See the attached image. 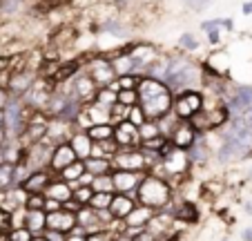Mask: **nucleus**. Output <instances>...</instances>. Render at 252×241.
<instances>
[{
	"label": "nucleus",
	"mask_w": 252,
	"mask_h": 241,
	"mask_svg": "<svg viewBox=\"0 0 252 241\" xmlns=\"http://www.w3.org/2000/svg\"><path fill=\"white\" fill-rule=\"evenodd\" d=\"M252 105V87L250 85H241L234 90V94L225 101V107H228L230 116H239L243 109H248Z\"/></svg>",
	"instance_id": "obj_15"
},
{
	"label": "nucleus",
	"mask_w": 252,
	"mask_h": 241,
	"mask_svg": "<svg viewBox=\"0 0 252 241\" xmlns=\"http://www.w3.org/2000/svg\"><path fill=\"white\" fill-rule=\"evenodd\" d=\"M114 241H132V237H129L127 232H121V235L114 237Z\"/></svg>",
	"instance_id": "obj_53"
},
{
	"label": "nucleus",
	"mask_w": 252,
	"mask_h": 241,
	"mask_svg": "<svg viewBox=\"0 0 252 241\" xmlns=\"http://www.w3.org/2000/svg\"><path fill=\"white\" fill-rule=\"evenodd\" d=\"M116 101L132 107V105H138V94L136 90H116Z\"/></svg>",
	"instance_id": "obj_40"
},
{
	"label": "nucleus",
	"mask_w": 252,
	"mask_h": 241,
	"mask_svg": "<svg viewBox=\"0 0 252 241\" xmlns=\"http://www.w3.org/2000/svg\"><path fill=\"white\" fill-rule=\"evenodd\" d=\"M112 181H114V190L123 194H134L136 185L141 181L138 172H125V170H112Z\"/></svg>",
	"instance_id": "obj_18"
},
{
	"label": "nucleus",
	"mask_w": 252,
	"mask_h": 241,
	"mask_svg": "<svg viewBox=\"0 0 252 241\" xmlns=\"http://www.w3.org/2000/svg\"><path fill=\"white\" fill-rule=\"evenodd\" d=\"M112 170H125V172H150L148 159L141 147H119L112 154Z\"/></svg>",
	"instance_id": "obj_5"
},
{
	"label": "nucleus",
	"mask_w": 252,
	"mask_h": 241,
	"mask_svg": "<svg viewBox=\"0 0 252 241\" xmlns=\"http://www.w3.org/2000/svg\"><path fill=\"white\" fill-rule=\"evenodd\" d=\"M81 65H83L81 58H74V61H61L58 63V67H56V71L52 74V78L49 80H52L54 85H63V83L71 80L78 71H81Z\"/></svg>",
	"instance_id": "obj_19"
},
{
	"label": "nucleus",
	"mask_w": 252,
	"mask_h": 241,
	"mask_svg": "<svg viewBox=\"0 0 252 241\" xmlns=\"http://www.w3.org/2000/svg\"><path fill=\"white\" fill-rule=\"evenodd\" d=\"M158 166L163 168V172H165V176H181L186 174L188 170H190V159H188V152L186 150H179V147H174V150H170L167 154L161 156V163Z\"/></svg>",
	"instance_id": "obj_10"
},
{
	"label": "nucleus",
	"mask_w": 252,
	"mask_h": 241,
	"mask_svg": "<svg viewBox=\"0 0 252 241\" xmlns=\"http://www.w3.org/2000/svg\"><path fill=\"white\" fill-rule=\"evenodd\" d=\"M87 76L94 80L98 87H110L119 76L114 71L110 56H94L87 61Z\"/></svg>",
	"instance_id": "obj_8"
},
{
	"label": "nucleus",
	"mask_w": 252,
	"mask_h": 241,
	"mask_svg": "<svg viewBox=\"0 0 252 241\" xmlns=\"http://www.w3.org/2000/svg\"><path fill=\"white\" fill-rule=\"evenodd\" d=\"M45 192H32L25 197V210H45Z\"/></svg>",
	"instance_id": "obj_32"
},
{
	"label": "nucleus",
	"mask_w": 252,
	"mask_h": 241,
	"mask_svg": "<svg viewBox=\"0 0 252 241\" xmlns=\"http://www.w3.org/2000/svg\"><path fill=\"white\" fill-rule=\"evenodd\" d=\"M250 176H252V174H250Z\"/></svg>",
	"instance_id": "obj_58"
},
{
	"label": "nucleus",
	"mask_w": 252,
	"mask_h": 241,
	"mask_svg": "<svg viewBox=\"0 0 252 241\" xmlns=\"http://www.w3.org/2000/svg\"><path fill=\"white\" fill-rule=\"evenodd\" d=\"M11 185H14V163L2 161L0 163V190L11 188Z\"/></svg>",
	"instance_id": "obj_33"
},
{
	"label": "nucleus",
	"mask_w": 252,
	"mask_h": 241,
	"mask_svg": "<svg viewBox=\"0 0 252 241\" xmlns=\"http://www.w3.org/2000/svg\"><path fill=\"white\" fill-rule=\"evenodd\" d=\"M136 94H138V107L143 109L145 118H150V121H158L172 109L174 94L163 80L141 76L136 85Z\"/></svg>",
	"instance_id": "obj_1"
},
{
	"label": "nucleus",
	"mask_w": 252,
	"mask_h": 241,
	"mask_svg": "<svg viewBox=\"0 0 252 241\" xmlns=\"http://www.w3.org/2000/svg\"><path fill=\"white\" fill-rule=\"evenodd\" d=\"M76 159L78 156H76V152H74V147L69 145V141H63V143H56V145H54L47 168L52 174H61V172L65 170L67 166H71Z\"/></svg>",
	"instance_id": "obj_11"
},
{
	"label": "nucleus",
	"mask_w": 252,
	"mask_h": 241,
	"mask_svg": "<svg viewBox=\"0 0 252 241\" xmlns=\"http://www.w3.org/2000/svg\"><path fill=\"white\" fill-rule=\"evenodd\" d=\"M205 34H208L210 45H219V43H221V34H219V29H210V32H205Z\"/></svg>",
	"instance_id": "obj_48"
},
{
	"label": "nucleus",
	"mask_w": 252,
	"mask_h": 241,
	"mask_svg": "<svg viewBox=\"0 0 252 241\" xmlns=\"http://www.w3.org/2000/svg\"><path fill=\"white\" fill-rule=\"evenodd\" d=\"M9 101V92L5 90V87H0V109L5 107V103Z\"/></svg>",
	"instance_id": "obj_50"
},
{
	"label": "nucleus",
	"mask_w": 252,
	"mask_h": 241,
	"mask_svg": "<svg viewBox=\"0 0 252 241\" xmlns=\"http://www.w3.org/2000/svg\"><path fill=\"white\" fill-rule=\"evenodd\" d=\"M65 241H85V235H74V232H69Z\"/></svg>",
	"instance_id": "obj_51"
},
{
	"label": "nucleus",
	"mask_w": 252,
	"mask_h": 241,
	"mask_svg": "<svg viewBox=\"0 0 252 241\" xmlns=\"http://www.w3.org/2000/svg\"><path fill=\"white\" fill-rule=\"evenodd\" d=\"M92 143L94 141L87 137L85 130H76V132H71V137H69V145L74 147L76 156L83 161H85L87 156H92Z\"/></svg>",
	"instance_id": "obj_22"
},
{
	"label": "nucleus",
	"mask_w": 252,
	"mask_h": 241,
	"mask_svg": "<svg viewBox=\"0 0 252 241\" xmlns=\"http://www.w3.org/2000/svg\"><path fill=\"white\" fill-rule=\"evenodd\" d=\"M71 194H74V190H71L69 181H65V179H61V181H54L52 179V183H49L47 190H45V197L52 199V201H58L61 206L69 201Z\"/></svg>",
	"instance_id": "obj_20"
},
{
	"label": "nucleus",
	"mask_w": 252,
	"mask_h": 241,
	"mask_svg": "<svg viewBox=\"0 0 252 241\" xmlns=\"http://www.w3.org/2000/svg\"><path fill=\"white\" fill-rule=\"evenodd\" d=\"M183 2H186L192 11H203V9H208V7H210V2H212V0H183Z\"/></svg>",
	"instance_id": "obj_44"
},
{
	"label": "nucleus",
	"mask_w": 252,
	"mask_h": 241,
	"mask_svg": "<svg viewBox=\"0 0 252 241\" xmlns=\"http://www.w3.org/2000/svg\"><path fill=\"white\" fill-rule=\"evenodd\" d=\"M163 83L172 90V94H176L181 90H196L201 83V67L186 56L170 58L167 71L163 76Z\"/></svg>",
	"instance_id": "obj_3"
},
{
	"label": "nucleus",
	"mask_w": 252,
	"mask_h": 241,
	"mask_svg": "<svg viewBox=\"0 0 252 241\" xmlns=\"http://www.w3.org/2000/svg\"><path fill=\"white\" fill-rule=\"evenodd\" d=\"M230 121V112L225 105H219V107H212V109H203L201 107L194 116L190 118V125L196 130V134H208L214 132L217 128L225 125Z\"/></svg>",
	"instance_id": "obj_6"
},
{
	"label": "nucleus",
	"mask_w": 252,
	"mask_h": 241,
	"mask_svg": "<svg viewBox=\"0 0 252 241\" xmlns=\"http://www.w3.org/2000/svg\"><path fill=\"white\" fill-rule=\"evenodd\" d=\"M199 208H196L194 201H181V204H176V208L172 210V219L181 223H196L199 221Z\"/></svg>",
	"instance_id": "obj_23"
},
{
	"label": "nucleus",
	"mask_w": 252,
	"mask_h": 241,
	"mask_svg": "<svg viewBox=\"0 0 252 241\" xmlns=\"http://www.w3.org/2000/svg\"><path fill=\"white\" fill-rule=\"evenodd\" d=\"M32 241H45V237H43V235H40V237H33Z\"/></svg>",
	"instance_id": "obj_56"
},
{
	"label": "nucleus",
	"mask_w": 252,
	"mask_h": 241,
	"mask_svg": "<svg viewBox=\"0 0 252 241\" xmlns=\"http://www.w3.org/2000/svg\"><path fill=\"white\" fill-rule=\"evenodd\" d=\"M71 2H74V0H38V2H36V7H33V14H40V16L52 14V11L71 5Z\"/></svg>",
	"instance_id": "obj_28"
},
{
	"label": "nucleus",
	"mask_w": 252,
	"mask_h": 241,
	"mask_svg": "<svg viewBox=\"0 0 252 241\" xmlns=\"http://www.w3.org/2000/svg\"><path fill=\"white\" fill-rule=\"evenodd\" d=\"M7 141V132H5V118H2V112H0V145Z\"/></svg>",
	"instance_id": "obj_49"
},
{
	"label": "nucleus",
	"mask_w": 252,
	"mask_h": 241,
	"mask_svg": "<svg viewBox=\"0 0 252 241\" xmlns=\"http://www.w3.org/2000/svg\"><path fill=\"white\" fill-rule=\"evenodd\" d=\"M205 99L199 90H181L176 92L174 99H172V112L176 118L181 121H190L201 107H203Z\"/></svg>",
	"instance_id": "obj_7"
},
{
	"label": "nucleus",
	"mask_w": 252,
	"mask_h": 241,
	"mask_svg": "<svg viewBox=\"0 0 252 241\" xmlns=\"http://www.w3.org/2000/svg\"><path fill=\"white\" fill-rule=\"evenodd\" d=\"M152 217H154V210H152V208L136 204V206H134V208L127 212V217L123 219V221H125V232H127L129 237L136 235L141 228L148 226V221H150Z\"/></svg>",
	"instance_id": "obj_14"
},
{
	"label": "nucleus",
	"mask_w": 252,
	"mask_h": 241,
	"mask_svg": "<svg viewBox=\"0 0 252 241\" xmlns=\"http://www.w3.org/2000/svg\"><path fill=\"white\" fill-rule=\"evenodd\" d=\"M83 172H85V163H83V159H76L74 163H71V166H67L65 170L61 172V176L65 181H76L78 176L83 174Z\"/></svg>",
	"instance_id": "obj_31"
},
{
	"label": "nucleus",
	"mask_w": 252,
	"mask_h": 241,
	"mask_svg": "<svg viewBox=\"0 0 252 241\" xmlns=\"http://www.w3.org/2000/svg\"><path fill=\"white\" fill-rule=\"evenodd\" d=\"M221 27V18H214V20H205L203 25H201V29L203 32H210V29H219Z\"/></svg>",
	"instance_id": "obj_47"
},
{
	"label": "nucleus",
	"mask_w": 252,
	"mask_h": 241,
	"mask_svg": "<svg viewBox=\"0 0 252 241\" xmlns=\"http://www.w3.org/2000/svg\"><path fill=\"white\" fill-rule=\"evenodd\" d=\"M23 226L32 230L33 235H43V230L47 228V212L45 210H25Z\"/></svg>",
	"instance_id": "obj_24"
},
{
	"label": "nucleus",
	"mask_w": 252,
	"mask_h": 241,
	"mask_svg": "<svg viewBox=\"0 0 252 241\" xmlns=\"http://www.w3.org/2000/svg\"><path fill=\"white\" fill-rule=\"evenodd\" d=\"M92 185H78V188H74V194H71V199L76 201V204L81 206H90V199H92Z\"/></svg>",
	"instance_id": "obj_36"
},
{
	"label": "nucleus",
	"mask_w": 252,
	"mask_h": 241,
	"mask_svg": "<svg viewBox=\"0 0 252 241\" xmlns=\"http://www.w3.org/2000/svg\"><path fill=\"white\" fill-rule=\"evenodd\" d=\"M67 83H69V94L76 101H81L83 105L94 103L96 94H98V85L87 74H76L71 80H67Z\"/></svg>",
	"instance_id": "obj_9"
},
{
	"label": "nucleus",
	"mask_w": 252,
	"mask_h": 241,
	"mask_svg": "<svg viewBox=\"0 0 252 241\" xmlns=\"http://www.w3.org/2000/svg\"><path fill=\"white\" fill-rule=\"evenodd\" d=\"M7 239L9 241H32L33 239V232L27 230L25 226H16L7 232Z\"/></svg>",
	"instance_id": "obj_37"
},
{
	"label": "nucleus",
	"mask_w": 252,
	"mask_h": 241,
	"mask_svg": "<svg viewBox=\"0 0 252 241\" xmlns=\"http://www.w3.org/2000/svg\"><path fill=\"white\" fill-rule=\"evenodd\" d=\"M112 197H114V192H92L90 208L107 210V208H110V204H112Z\"/></svg>",
	"instance_id": "obj_29"
},
{
	"label": "nucleus",
	"mask_w": 252,
	"mask_h": 241,
	"mask_svg": "<svg viewBox=\"0 0 252 241\" xmlns=\"http://www.w3.org/2000/svg\"><path fill=\"white\" fill-rule=\"evenodd\" d=\"M246 210H248V212L252 214V204H248V206H246Z\"/></svg>",
	"instance_id": "obj_57"
},
{
	"label": "nucleus",
	"mask_w": 252,
	"mask_h": 241,
	"mask_svg": "<svg viewBox=\"0 0 252 241\" xmlns=\"http://www.w3.org/2000/svg\"><path fill=\"white\" fill-rule=\"evenodd\" d=\"M2 112V118H5V132H7V141H16L20 138V134L25 132V125H27V116L29 112H25V105L18 96H11L5 103V107L0 109Z\"/></svg>",
	"instance_id": "obj_4"
},
{
	"label": "nucleus",
	"mask_w": 252,
	"mask_h": 241,
	"mask_svg": "<svg viewBox=\"0 0 252 241\" xmlns=\"http://www.w3.org/2000/svg\"><path fill=\"white\" fill-rule=\"evenodd\" d=\"M132 241H158V239L148 230V228H141L136 235H132Z\"/></svg>",
	"instance_id": "obj_45"
},
{
	"label": "nucleus",
	"mask_w": 252,
	"mask_h": 241,
	"mask_svg": "<svg viewBox=\"0 0 252 241\" xmlns=\"http://www.w3.org/2000/svg\"><path fill=\"white\" fill-rule=\"evenodd\" d=\"M136 204L148 206L154 212L161 208H167L172 201V185L163 176H157L154 172L143 174L136 185Z\"/></svg>",
	"instance_id": "obj_2"
},
{
	"label": "nucleus",
	"mask_w": 252,
	"mask_h": 241,
	"mask_svg": "<svg viewBox=\"0 0 252 241\" xmlns=\"http://www.w3.org/2000/svg\"><path fill=\"white\" fill-rule=\"evenodd\" d=\"M92 190L94 192H114V181H112V172L110 174H100L92 179Z\"/></svg>",
	"instance_id": "obj_30"
},
{
	"label": "nucleus",
	"mask_w": 252,
	"mask_h": 241,
	"mask_svg": "<svg viewBox=\"0 0 252 241\" xmlns=\"http://www.w3.org/2000/svg\"><path fill=\"white\" fill-rule=\"evenodd\" d=\"M100 29L103 32H110L114 34V36H127V27H125L121 20H114V18H107L103 20V25H100Z\"/></svg>",
	"instance_id": "obj_35"
},
{
	"label": "nucleus",
	"mask_w": 252,
	"mask_h": 241,
	"mask_svg": "<svg viewBox=\"0 0 252 241\" xmlns=\"http://www.w3.org/2000/svg\"><path fill=\"white\" fill-rule=\"evenodd\" d=\"M85 241H114V235H112L107 228H98V230L87 232Z\"/></svg>",
	"instance_id": "obj_42"
},
{
	"label": "nucleus",
	"mask_w": 252,
	"mask_h": 241,
	"mask_svg": "<svg viewBox=\"0 0 252 241\" xmlns=\"http://www.w3.org/2000/svg\"><path fill=\"white\" fill-rule=\"evenodd\" d=\"M92 141H107L114 137V123H94L85 130Z\"/></svg>",
	"instance_id": "obj_27"
},
{
	"label": "nucleus",
	"mask_w": 252,
	"mask_h": 241,
	"mask_svg": "<svg viewBox=\"0 0 252 241\" xmlns=\"http://www.w3.org/2000/svg\"><path fill=\"white\" fill-rule=\"evenodd\" d=\"M11 228H14V223H11V212L0 208V232H9Z\"/></svg>",
	"instance_id": "obj_43"
},
{
	"label": "nucleus",
	"mask_w": 252,
	"mask_h": 241,
	"mask_svg": "<svg viewBox=\"0 0 252 241\" xmlns=\"http://www.w3.org/2000/svg\"><path fill=\"white\" fill-rule=\"evenodd\" d=\"M138 80H141L138 74H123L116 78V87H119V90H136Z\"/></svg>",
	"instance_id": "obj_38"
},
{
	"label": "nucleus",
	"mask_w": 252,
	"mask_h": 241,
	"mask_svg": "<svg viewBox=\"0 0 252 241\" xmlns=\"http://www.w3.org/2000/svg\"><path fill=\"white\" fill-rule=\"evenodd\" d=\"M186 152H188L190 163H199V166H203V163H208V159H210V147H208V143H205V138L201 137V134H196L194 143H192Z\"/></svg>",
	"instance_id": "obj_25"
},
{
	"label": "nucleus",
	"mask_w": 252,
	"mask_h": 241,
	"mask_svg": "<svg viewBox=\"0 0 252 241\" xmlns=\"http://www.w3.org/2000/svg\"><path fill=\"white\" fill-rule=\"evenodd\" d=\"M179 47H181V49H188V52H196L201 45H199V40H196L194 34L186 32V34H181V36H179Z\"/></svg>",
	"instance_id": "obj_39"
},
{
	"label": "nucleus",
	"mask_w": 252,
	"mask_h": 241,
	"mask_svg": "<svg viewBox=\"0 0 252 241\" xmlns=\"http://www.w3.org/2000/svg\"><path fill=\"white\" fill-rule=\"evenodd\" d=\"M241 237H243V241H252V228H246L241 232Z\"/></svg>",
	"instance_id": "obj_54"
},
{
	"label": "nucleus",
	"mask_w": 252,
	"mask_h": 241,
	"mask_svg": "<svg viewBox=\"0 0 252 241\" xmlns=\"http://www.w3.org/2000/svg\"><path fill=\"white\" fill-rule=\"evenodd\" d=\"M25 0H2L0 2V14L2 16H14L20 11V7H23Z\"/></svg>",
	"instance_id": "obj_41"
},
{
	"label": "nucleus",
	"mask_w": 252,
	"mask_h": 241,
	"mask_svg": "<svg viewBox=\"0 0 252 241\" xmlns=\"http://www.w3.org/2000/svg\"><path fill=\"white\" fill-rule=\"evenodd\" d=\"M241 11H243V14H246V16H250V14H252V0H250V2H243Z\"/></svg>",
	"instance_id": "obj_52"
},
{
	"label": "nucleus",
	"mask_w": 252,
	"mask_h": 241,
	"mask_svg": "<svg viewBox=\"0 0 252 241\" xmlns=\"http://www.w3.org/2000/svg\"><path fill=\"white\" fill-rule=\"evenodd\" d=\"M119 147H138L141 145V134H138V128L134 123H129L127 118L125 121H119L114 123V137Z\"/></svg>",
	"instance_id": "obj_13"
},
{
	"label": "nucleus",
	"mask_w": 252,
	"mask_h": 241,
	"mask_svg": "<svg viewBox=\"0 0 252 241\" xmlns=\"http://www.w3.org/2000/svg\"><path fill=\"white\" fill-rule=\"evenodd\" d=\"M158 241H181V235H167V237H163V239H158Z\"/></svg>",
	"instance_id": "obj_55"
},
{
	"label": "nucleus",
	"mask_w": 252,
	"mask_h": 241,
	"mask_svg": "<svg viewBox=\"0 0 252 241\" xmlns=\"http://www.w3.org/2000/svg\"><path fill=\"white\" fill-rule=\"evenodd\" d=\"M138 134H141V141H145V138L158 137V134H161V130H158L157 121H150V118H145V121L138 125Z\"/></svg>",
	"instance_id": "obj_34"
},
{
	"label": "nucleus",
	"mask_w": 252,
	"mask_h": 241,
	"mask_svg": "<svg viewBox=\"0 0 252 241\" xmlns=\"http://www.w3.org/2000/svg\"><path fill=\"white\" fill-rule=\"evenodd\" d=\"M83 163H85V172H90L92 176L110 174L112 172V161L105 159V156H87Z\"/></svg>",
	"instance_id": "obj_26"
},
{
	"label": "nucleus",
	"mask_w": 252,
	"mask_h": 241,
	"mask_svg": "<svg viewBox=\"0 0 252 241\" xmlns=\"http://www.w3.org/2000/svg\"><path fill=\"white\" fill-rule=\"evenodd\" d=\"M167 138L174 143V147H179V150H188L196 138V130L190 125V121H179L176 128L172 130V134Z\"/></svg>",
	"instance_id": "obj_16"
},
{
	"label": "nucleus",
	"mask_w": 252,
	"mask_h": 241,
	"mask_svg": "<svg viewBox=\"0 0 252 241\" xmlns=\"http://www.w3.org/2000/svg\"><path fill=\"white\" fill-rule=\"evenodd\" d=\"M136 206V201L132 199V194H123V192H119V194H114L112 197V204H110V214L114 219H125L127 217V212Z\"/></svg>",
	"instance_id": "obj_21"
},
{
	"label": "nucleus",
	"mask_w": 252,
	"mask_h": 241,
	"mask_svg": "<svg viewBox=\"0 0 252 241\" xmlns=\"http://www.w3.org/2000/svg\"><path fill=\"white\" fill-rule=\"evenodd\" d=\"M43 237H45V241H65L67 239V235L56 232V230H49V228H45L43 230Z\"/></svg>",
	"instance_id": "obj_46"
},
{
	"label": "nucleus",
	"mask_w": 252,
	"mask_h": 241,
	"mask_svg": "<svg viewBox=\"0 0 252 241\" xmlns=\"http://www.w3.org/2000/svg\"><path fill=\"white\" fill-rule=\"evenodd\" d=\"M49 183H52V172L43 168V170L29 172V176L23 181V183H20V188H23L27 194H32V192H45Z\"/></svg>",
	"instance_id": "obj_17"
},
{
	"label": "nucleus",
	"mask_w": 252,
	"mask_h": 241,
	"mask_svg": "<svg viewBox=\"0 0 252 241\" xmlns=\"http://www.w3.org/2000/svg\"><path fill=\"white\" fill-rule=\"evenodd\" d=\"M76 226V212H71L67 208H58V210H49L47 212V228L49 230L63 232V235H69Z\"/></svg>",
	"instance_id": "obj_12"
}]
</instances>
